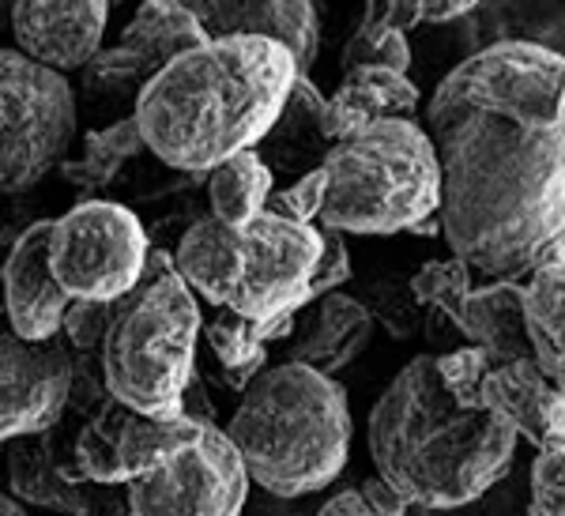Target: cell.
I'll use <instances>...</instances> for the list:
<instances>
[{
    "label": "cell",
    "mask_w": 565,
    "mask_h": 516,
    "mask_svg": "<svg viewBox=\"0 0 565 516\" xmlns=\"http://www.w3.org/2000/svg\"><path fill=\"white\" fill-rule=\"evenodd\" d=\"M204 422L189 419H159L136 407L121 404L117 396L84 415L76 430V464L84 479L103 486H129L136 479H148L174 464L185 449L196 445Z\"/></svg>",
    "instance_id": "cell-9"
},
{
    "label": "cell",
    "mask_w": 565,
    "mask_h": 516,
    "mask_svg": "<svg viewBox=\"0 0 565 516\" xmlns=\"http://www.w3.org/2000/svg\"><path fill=\"white\" fill-rule=\"evenodd\" d=\"M271 166L260 159L257 148L238 151L212 170L207 178V201H212V215H218L231 226H249L257 215L268 212L271 204Z\"/></svg>",
    "instance_id": "cell-25"
},
{
    "label": "cell",
    "mask_w": 565,
    "mask_h": 516,
    "mask_svg": "<svg viewBox=\"0 0 565 516\" xmlns=\"http://www.w3.org/2000/svg\"><path fill=\"white\" fill-rule=\"evenodd\" d=\"M546 445L565 449V385H558V396H554L551 415H546Z\"/></svg>",
    "instance_id": "cell-40"
},
{
    "label": "cell",
    "mask_w": 565,
    "mask_h": 516,
    "mask_svg": "<svg viewBox=\"0 0 565 516\" xmlns=\"http://www.w3.org/2000/svg\"><path fill=\"white\" fill-rule=\"evenodd\" d=\"M412 26H418L412 0H362V23H359V31L343 42V53H340L343 72L370 65L377 45L385 42L392 31H412Z\"/></svg>",
    "instance_id": "cell-29"
},
{
    "label": "cell",
    "mask_w": 565,
    "mask_h": 516,
    "mask_svg": "<svg viewBox=\"0 0 565 516\" xmlns=\"http://www.w3.org/2000/svg\"><path fill=\"white\" fill-rule=\"evenodd\" d=\"M204 313L167 249H151L140 287L117 302L103 343L109 393L159 419L185 415V393L196 381V343Z\"/></svg>",
    "instance_id": "cell-5"
},
{
    "label": "cell",
    "mask_w": 565,
    "mask_h": 516,
    "mask_svg": "<svg viewBox=\"0 0 565 516\" xmlns=\"http://www.w3.org/2000/svg\"><path fill=\"white\" fill-rule=\"evenodd\" d=\"M143 151H148V140H143V132H140V121H136V117H121V121H114L109 129L87 132L84 155L65 162L61 178H65L72 189H79V193H98V189L114 185L125 162L143 155Z\"/></svg>",
    "instance_id": "cell-27"
},
{
    "label": "cell",
    "mask_w": 565,
    "mask_h": 516,
    "mask_svg": "<svg viewBox=\"0 0 565 516\" xmlns=\"http://www.w3.org/2000/svg\"><path fill=\"white\" fill-rule=\"evenodd\" d=\"M50 257L72 298L121 302L148 271L151 241L132 207L90 196L53 223Z\"/></svg>",
    "instance_id": "cell-8"
},
{
    "label": "cell",
    "mask_w": 565,
    "mask_h": 516,
    "mask_svg": "<svg viewBox=\"0 0 565 516\" xmlns=\"http://www.w3.org/2000/svg\"><path fill=\"white\" fill-rule=\"evenodd\" d=\"M524 321L535 362L565 385V265L535 271L524 283Z\"/></svg>",
    "instance_id": "cell-26"
},
{
    "label": "cell",
    "mask_w": 565,
    "mask_h": 516,
    "mask_svg": "<svg viewBox=\"0 0 565 516\" xmlns=\"http://www.w3.org/2000/svg\"><path fill=\"white\" fill-rule=\"evenodd\" d=\"M76 388V358L65 336L20 340L0 336V433L23 438L65 422Z\"/></svg>",
    "instance_id": "cell-13"
},
{
    "label": "cell",
    "mask_w": 565,
    "mask_h": 516,
    "mask_svg": "<svg viewBox=\"0 0 565 516\" xmlns=\"http://www.w3.org/2000/svg\"><path fill=\"white\" fill-rule=\"evenodd\" d=\"M76 140V90L65 72L39 65L23 50L0 53V185L26 193L65 166Z\"/></svg>",
    "instance_id": "cell-7"
},
{
    "label": "cell",
    "mask_w": 565,
    "mask_h": 516,
    "mask_svg": "<svg viewBox=\"0 0 565 516\" xmlns=\"http://www.w3.org/2000/svg\"><path fill=\"white\" fill-rule=\"evenodd\" d=\"M527 516H565V449L546 445L535 452Z\"/></svg>",
    "instance_id": "cell-32"
},
{
    "label": "cell",
    "mask_w": 565,
    "mask_h": 516,
    "mask_svg": "<svg viewBox=\"0 0 565 516\" xmlns=\"http://www.w3.org/2000/svg\"><path fill=\"white\" fill-rule=\"evenodd\" d=\"M324 201H328V170L321 166L306 178H295L282 193H276L271 212L287 215V219H295V223H313V219H321Z\"/></svg>",
    "instance_id": "cell-34"
},
{
    "label": "cell",
    "mask_w": 565,
    "mask_h": 516,
    "mask_svg": "<svg viewBox=\"0 0 565 516\" xmlns=\"http://www.w3.org/2000/svg\"><path fill=\"white\" fill-rule=\"evenodd\" d=\"M359 491L366 494V502H370L381 516H407V509H412V502H407V497L399 494L385 475H370L366 483L359 486Z\"/></svg>",
    "instance_id": "cell-37"
},
{
    "label": "cell",
    "mask_w": 565,
    "mask_h": 516,
    "mask_svg": "<svg viewBox=\"0 0 565 516\" xmlns=\"http://www.w3.org/2000/svg\"><path fill=\"white\" fill-rule=\"evenodd\" d=\"M332 148H335V136H332L328 98L313 87L309 76H298L279 121L271 125V132L260 140V148H257L260 159L271 166V174L306 178L324 166Z\"/></svg>",
    "instance_id": "cell-18"
},
{
    "label": "cell",
    "mask_w": 565,
    "mask_h": 516,
    "mask_svg": "<svg viewBox=\"0 0 565 516\" xmlns=\"http://www.w3.org/2000/svg\"><path fill=\"white\" fill-rule=\"evenodd\" d=\"M373 313V321L388 332L392 340H415L426 324V305L418 302L412 279L404 276H373L359 283V294Z\"/></svg>",
    "instance_id": "cell-28"
},
{
    "label": "cell",
    "mask_w": 565,
    "mask_h": 516,
    "mask_svg": "<svg viewBox=\"0 0 565 516\" xmlns=\"http://www.w3.org/2000/svg\"><path fill=\"white\" fill-rule=\"evenodd\" d=\"M407 234H418V238H437V234H441L445 238V223H441V212L437 215H430V219H423V223H415L412 230Z\"/></svg>",
    "instance_id": "cell-41"
},
{
    "label": "cell",
    "mask_w": 565,
    "mask_h": 516,
    "mask_svg": "<svg viewBox=\"0 0 565 516\" xmlns=\"http://www.w3.org/2000/svg\"><path fill=\"white\" fill-rule=\"evenodd\" d=\"M207 39L212 34L185 0H143L121 39L90 57L84 68V95L95 103H136L151 76Z\"/></svg>",
    "instance_id": "cell-12"
},
{
    "label": "cell",
    "mask_w": 565,
    "mask_h": 516,
    "mask_svg": "<svg viewBox=\"0 0 565 516\" xmlns=\"http://www.w3.org/2000/svg\"><path fill=\"white\" fill-rule=\"evenodd\" d=\"M437 369H441L445 385H449V393L460 404L482 407V385H487L490 369H494V358L487 351L476 347V343H463V347L449 351V355H437Z\"/></svg>",
    "instance_id": "cell-31"
},
{
    "label": "cell",
    "mask_w": 565,
    "mask_h": 516,
    "mask_svg": "<svg viewBox=\"0 0 565 516\" xmlns=\"http://www.w3.org/2000/svg\"><path fill=\"white\" fill-rule=\"evenodd\" d=\"M114 4H125V0H114Z\"/></svg>",
    "instance_id": "cell-44"
},
{
    "label": "cell",
    "mask_w": 565,
    "mask_h": 516,
    "mask_svg": "<svg viewBox=\"0 0 565 516\" xmlns=\"http://www.w3.org/2000/svg\"><path fill=\"white\" fill-rule=\"evenodd\" d=\"M452 257L487 279L565 265V53L494 42L426 106Z\"/></svg>",
    "instance_id": "cell-1"
},
{
    "label": "cell",
    "mask_w": 565,
    "mask_h": 516,
    "mask_svg": "<svg viewBox=\"0 0 565 516\" xmlns=\"http://www.w3.org/2000/svg\"><path fill=\"white\" fill-rule=\"evenodd\" d=\"M317 516H381V513L366 502L362 491H340L328 497L321 509H317Z\"/></svg>",
    "instance_id": "cell-39"
},
{
    "label": "cell",
    "mask_w": 565,
    "mask_h": 516,
    "mask_svg": "<svg viewBox=\"0 0 565 516\" xmlns=\"http://www.w3.org/2000/svg\"><path fill=\"white\" fill-rule=\"evenodd\" d=\"M53 223L57 219H39L15 238V246L8 249L4 260V313L8 329L20 340H53L65 332V313L76 302L65 287H61L57 271H53L50 241H53Z\"/></svg>",
    "instance_id": "cell-15"
},
{
    "label": "cell",
    "mask_w": 565,
    "mask_h": 516,
    "mask_svg": "<svg viewBox=\"0 0 565 516\" xmlns=\"http://www.w3.org/2000/svg\"><path fill=\"white\" fill-rule=\"evenodd\" d=\"M351 430L340 381L302 362L264 369L226 427L249 479L276 497H306L335 483L351 460Z\"/></svg>",
    "instance_id": "cell-4"
},
{
    "label": "cell",
    "mask_w": 565,
    "mask_h": 516,
    "mask_svg": "<svg viewBox=\"0 0 565 516\" xmlns=\"http://www.w3.org/2000/svg\"><path fill=\"white\" fill-rule=\"evenodd\" d=\"M114 0H15V50L57 72L87 68L103 50Z\"/></svg>",
    "instance_id": "cell-16"
},
{
    "label": "cell",
    "mask_w": 565,
    "mask_h": 516,
    "mask_svg": "<svg viewBox=\"0 0 565 516\" xmlns=\"http://www.w3.org/2000/svg\"><path fill=\"white\" fill-rule=\"evenodd\" d=\"M0 516H26L23 505H20V497H15V494L0 497Z\"/></svg>",
    "instance_id": "cell-42"
},
{
    "label": "cell",
    "mask_w": 565,
    "mask_h": 516,
    "mask_svg": "<svg viewBox=\"0 0 565 516\" xmlns=\"http://www.w3.org/2000/svg\"><path fill=\"white\" fill-rule=\"evenodd\" d=\"M452 321L460 324L463 340L476 343V347H482L494 358V366L516 358H535L524 321L521 279H490L487 287H476L460 302V310L452 313Z\"/></svg>",
    "instance_id": "cell-21"
},
{
    "label": "cell",
    "mask_w": 565,
    "mask_h": 516,
    "mask_svg": "<svg viewBox=\"0 0 565 516\" xmlns=\"http://www.w3.org/2000/svg\"><path fill=\"white\" fill-rule=\"evenodd\" d=\"M324 252V234L279 212H264L245 226V276L231 310L249 321H271L317 302L313 276Z\"/></svg>",
    "instance_id": "cell-11"
},
{
    "label": "cell",
    "mask_w": 565,
    "mask_h": 516,
    "mask_svg": "<svg viewBox=\"0 0 565 516\" xmlns=\"http://www.w3.org/2000/svg\"><path fill=\"white\" fill-rule=\"evenodd\" d=\"M174 265L196 298L212 305H231L245 276V226L204 215L181 234Z\"/></svg>",
    "instance_id": "cell-20"
},
{
    "label": "cell",
    "mask_w": 565,
    "mask_h": 516,
    "mask_svg": "<svg viewBox=\"0 0 565 516\" xmlns=\"http://www.w3.org/2000/svg\"><path fill=\"white\" fill-rule=\"evenodd\" d=\"M324 234V252H321V265H317L313 276V298H324L340 287L351 283V249L348 238L340 230H321Z\"/></svg>",
    "instance_id": "cell-35"
},
{
    "label": "cell",
    "mask_w": 565,
    "mask_h": 516,
    "mask_svg": "<svg viewBox=\"0 0 565 516\" xmlns=\"http://www.w3.org/2000/svg\"><path fill=\"white\" fill-rule=\"evenodd\" d=\"M554 396H558V381L535 358L501 362L482 385V407L513 422L516 433L535 449L546 445V415Z\"/></svg>",
    "instance_id": "cell-23"
},
{
    "label": "cell",
    "mask_w": 565,
    "mask_h": 516,
    "mask_svg": "<svg viewBox=\"0 0 565 516\" xmlns=\"http://www.w3.org/2000/svg\"><path fill=\"white\" fill-rule=\"evenodd\" d=\"M476 276L479 271L460 257L426 260V265L412 276V287H415V294L423 305H434V310H445L452 316L460 310L463 298L476 291Z\"/></svg>",
    "instance_id": "cell-30"
},
{
    "label": "cell",
    "mask_w": 565,
    "mask_h": 516,
    "mask_svg": "<svg viewBox=\"0 0 565 516\" xmlns=\"http://www.w3.org/2000/svg\"><path fill=\"white\" fill-rule=\"evenodd\" d=\"M324 230L399 234L441 212V159L415 117H381L324 159Z\"/></svg>",
    "instance_id": "cell-6"
},
{
    "label": "cell",
    "mask_w": 565,
    "mask_h": 516,
    "mask_svg": "<svg viewBox=\"0 0 565 516\" xmlns=\"http://www.w3.org/2000/svg\"><path fill=\"white\" fill-rule=\"evenodd\" d=\"M479 0H412L418 23H452L460 15H468Z\"/></svg>",
    "instance_id": "cell-38"
},
{
    "label": "cell",
    "mask_w": 565,
    "mask_h": 516,
    "mask_svg": "<svg viewBox=\"0 0 565 516\" xmlns=\"http://www.w3.org/2000/svg\"><path fill=\"white\" fill-rule=\"evenodd\" d=\"M373 324L377 321L362 298L343 291L317 298L313 313L298 324V336L290 343V362H302L321 374H340L370 347Z\"/></svg>",
    "instance_id": "cell-19"
},
{
    "label": "cell",
    "mask_w": 565,
    "mask_h": 516,
    "mask_svg": "<svg viewBox=\"0 0 565 516\" xmlns=\"http://www.w3.org/2000/svg\"><path fill=\"white\" fill-rule=\"evenodd\" d=\"M249 483L231 433L204 422L196 445L181 452L174 464L129 483L125 505L136 516H242Z\"/></svg>",
    "instance_id": "cell-10"
},
{
    "label": "cell",
    "mask_w": 565,
    "mask_h": 516,
    "mask_svg": "<svg viewBox=\"0 0 565 516\" xmlns=\"http://www.w3.org/2000/svg\"><path fill=\"white\" fill-rule=\"evenodd\" d=\"M117 302H87V298H76L65 313V336L72 343L76 355H90V351H103L106 332L114 324Z\"/></svg>",
    "instance_id": "cell-33"
},
{
    "label": "cell",
    "mask_w": 565,
    "mask_h": 516,
    "mask_svg": "<svg viewBox=\"0 0 565 516\" xmlns=\"http://www.w3.org/2000/svg\"><path fill=\"white\" fill-rule=\"evenodd\" d=\"M8 486L26 505L57 516H109V486L84 479L76 464V433L65 438V422L42 433L8 438Z\"/></svg>",
    "instance_id": "cell-14"
},
{
    "label": "cell",
    "mask_w": 565,
    "mask_h": 516,
    "mask_svg": "<svg viewBox=\"0 0 565 516\" xmlns=\"http://www.w3.org/2000/svg\"><path fill=\"white\" fill-rule=\"evenodd\" d=\"M204 340L215 355L218 385L231 393H245L268 369V343L260 336V324L231 305H218V313L204 324Z\"/></svg>",
    "instance_id": "cell-24"
},
{
    "label": "cell",
    "mask_w": 565,
    "mask_h": 516,
    "mask_svg": "<svg viewBox=\"0 0 565 516\" xmlns=\"http://www.w3.org/2000/svg\"><path fill=\"white\" fill-rule=\"evenodd\" d=\"M121 516H136V513H132V509H129V505H125V513H121Z\"/></svg>",
    "instance_id": "cell-43"
},
{
    "label": "cell",
    "mask_w": 565,
    "mask_h": 516,
    "mask_svg": "<svg viewBox=\"0 0 565 516\" xmlns=\"http://www.w3.org/2000/svg\"><path fill=\"white\" fill-rule=\"evenodd\" d=\"M418 103H423V95H418V87L412 84L407 72L381 68V65L348 68L340 87H335V95L328 98L335 143L343 136L381 121V117H415Z\"/></svg>",
    "instance_id": "cell-22"
},
{
    "label": "cell",
    "mask_w": 565,
    "mask_h": 516,
    "mask_svg": "<svg viewBox=\"0 0 565 516\" xmlns=\"http://www.w3.org/2000/svg\"><path fill=\"white\" fill-rule=\"evenodd\" d=\"M212 39H276L309 76L321 53V20L313 0H185Z\"/></svg>",
    "instance_id": "cell-17"
},
{
    "label": "cell",
    "mask_w": 565,
    "mask_h": 516,
    "mask_svg": "<svg viewBox=\"0 0 565 516\" xmlns=\"http://www.w3.org/2000/svg\"><path fill=\"white\" fill-rule=\"evenodd\" d=\"M366 441L377 475L412 505L460 509L509 472L521 433L487 407L460 404L437 355H415L373 404Z\"/></svg>",
    "instance_id": "cell-3"
},
{
    "label": "cell",
    "mask_w": 565,
    "mask_h": 516,
    "mask_svg": "<svg viewBox=\"0 0 565 516\" xmlns=\"http://www.w3.org/2000/svg\"><path fill=\"white\" fill-rule=\"evenodd\" d=\"M423 336H426V343L430 347H437V351H457V347H463V332H460V324L452 321L449 313L445 310H434V305H426V324H423Z\"/></svg>",
    "instance_id": "cell-36"
},
{
    "label": "cell",
    "mask_w": 565,
    "mask_h": 516,
    "mask_svg": "<svg viewBox=\"0 0 565 516\" xmlns=\"http://www.w3.org/2000/svg\"><path fill=\"white\" fill-rule=\"evenodd\" d=\"M298 76L295 53L276 39H207L148 79L132 117L159 162L212 178L231 155L260 148Z\"/></svg>",
    "instance_id": "cell-2"
}]
</instances>
